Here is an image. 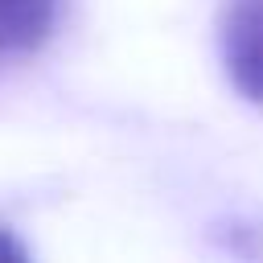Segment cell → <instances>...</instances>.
Instances as JSON below:
<instances>
[{
	"label": "cell",
	"mask_w": 263,
	"mask_h": 263,
	"mask_svg": "<svg viewBox=\"0 0 263 263\" xmlns=\"http://www.w3.org/2000/svg\"><path fill=\"white\" fill-rule=\"evenodd\" d=\"M222 66L234 90L263 107V0H230L222 16Z\"/></svg>",
	"instance_id": "1"
},
{
	"label": "cell",
	"mask_w": 263,
	"mask_h": 263,
	"mask_svg": "<svg viewBox=\"0 0 263 263\" xmlns=\"http://www.w3.org/2000/svg\"><path fill=\"white\" fill-rule=\"evenodd\" d=\"M62 16V0H0V66L37 53Z\"/></svg>",
	"instance_id": "2"
},
{
	"label": "cell",
	"mask_w": 263,
	"mask_h": 263,
	"mask_svg": "<svg viewBox=\"0 0 263 263\" xmlns=\"http://www.w3.org/2000/svg\"><path fill=\"white\" fill-rule=\"evenodd\" d=\"M0 259H25V247H21L4 226H0Z\"/></svg>",
	"instance_id": "3"
}]
</instances>
